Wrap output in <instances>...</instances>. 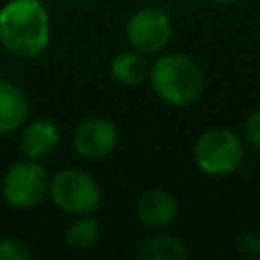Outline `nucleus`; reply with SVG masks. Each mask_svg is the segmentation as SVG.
Returning a JSON list of instances; mask_svg holds the SVG:
<instances>
[{
  "instance_id": "nucleus-1",
  "label": "nucleus",
  "mask_w": 260,
  "mask_h": 260,
  "mask_svg": "<svg viewBox=\"0 0 260 260\" xmlns=\"http://www.w3.org/2000/svg\"><path fill=\"white\" fill-rule=\"evenodd\" d=\"M2 49L18 59H37L51 43V16L41 0H8L0 8Z\"/></svg>"
},
{
  "instance_id": "nucleus-2",
  "label": "nucleus",
  "mask_w": 260,
  "mask_h": 260,
  "mask_svg": "<svg viewBox=\"0 0 260 260\" xmlns=\"http://www.w3.org/2000/svg\"><path fill=\"white\" fill-rule=\"evenodd\" d=\"M148 83L160 102L175 108H187L201 98L205 75L191 55L162 53L150 65Z\"/></svg>"
},
{
  "instance_id": "nucleus-3",
  "label": "nucleus",
  "mask_w": 260,
  "mask_h": 260,
  "mask_svg": "<svg viewBox=\"0 0 260 260\" xmlns=\"http://www.w3.org/2000/svg\"><path fill=\"white\" fill-rule=\"evenodd\" d=\"M246 158V144L230 128H209L201 132L193 144L195 167L209 177H225L236 173Z\"/></svg>"
},
{
  "instance_id": "nucleus-4",
  "label": "nucleus",
  "mask_w": 260,
  "mask_h": 260,
  "mask_svg": "<svg viewBox=\"0 0 260 260\" xmlns=\"http://www.w3.org/2000/svg\"><path fill=\"white\" fill-rule=\"evenodd\" d=\"M47 197L67 215H85L98 211L102 189L89 173L81 169H61L49 179Z\"/></svg>"
},
{
  "instance_id": "nucleus-5",
  "label": "nucleus",
  "mask_w": 260,
  "mask_h": 260,
  "mask_svg": "<svg viewBox=\"0 0 260 260\" xmlns=\"http://www.w3.org/2000/svg\"><path fill=\"white\" fill-rule=\"evenodd\" d=\"M49 179L47 169L39 160L22 158L6 169L0 183L2 199L12 209H32L47 199Z\"/></svg>"
},
{
  "instance_id": "nucleus-6",
  "label": "nucleus",
  "mask_w": 260,
  "mask_h": 260,
  "mask_svg": "<svg viewBox=\"0 0 260 260\" xmlns=\"http://www.w3.org/2000/svg\"><path fill=\"white\" fill-rule=\"evenodd\" d=\"M124 35L132 49L144 55H154L167 49V45L171 43L173 22L162 8L144 6L128 18Z\"/></svg>"
},
{
  "instance_id": "nucleus-7",
  "label": "nucleus",
  "mask_w": 260,
  "mask_h": 260,
  "mask_svg": "<svg viewBox=\"0 0 260 260\" xmlns=\"http://www.w3.org/2000/svg\"><path fill=\"white\" fill-rule=\"evenodd\" d=\"M73 150L81 158H104L112 154L120 142L118 126L104 116H91L77 124L73 130Z\"/></svg>"
},
{
  "instance_id": "nucleus-8",
  "label": "nucleus",
  "mask_w": 260,
  "mask_h": 260,
  "mask_svg": "<svg viewBox=\"0 0 260 260\" xmlns=\"http://www.w3.org/2000/svg\"><path fill=\"white\" fill-rule=\"evenodd\" d=\"M179 211H181V207H179L177 197L165 189H150V191L142 193L136 201L138 221L152 232L173 225L179 217Z\"/></svg>"
},
{
  "instance_id": "nucleus-9",
  "label": "nucleus",
  "mask_w": 260,
  "mask_h": 260,
  "mask_svg": "<svg viewBox=\"0 0 260 260\" xmlns=\"http://www.w3.org/2000/svg\"><path fill=\"white\" fill-rule=\"evenodd\" d=\"M61 134L59 128L53 120L49 118H37L32 122H24L20 126V136H18V146L24 158L41 160L49 156L57 146H59Z\"/></svg>"
},
{
  "instance_id": "nucleus-10",
  "label": "nucleus",
  "mask_w": 260,
  "mask_h": 260,
  "mask_svg": "<svg viewBox=\"0 0 260 260\" xmlns=\"http://www.w3.org/2000/svg\"><path fill=\"white\" fill-rule=\"evenodd\" d=\"M30 102L12 81L0 77V134H12L28 120Z\"/></svg>"
},
{
  "instance_id": "nucleus-11",
  "label": "nucleus",
  "mask_w": 260,
  "mask_h": 260,
  "mask_svg": "<svg viewBox=\"0 0 260 260\" xmlns=\"http://www.w3.org/2000/svg\"><path fill=\"white\" fill-rule=\"evenodd\" d=\"M148 71H150V63L146 61L144 53H140L132 47L116 53L110 59L112 79L126 87H136V85L144 83L148 79Z\"/></svg>"
},
{
  "instance_id": "nucleus-12",
  "label": "nucleus",
  "mask_w": 260,
  "mask_h": 260,
  "mask_svg": "<svg viewBox=\"0 0 260 260\" xmlns=\"http://www.w3.org/2000/svg\"><path fill=\"white\" fill-rule=\"evenodd\" d=\"M189 256L187 244L173 234H154L138 244L136 258L138 260H185Z\"/></svg>"
},
{
  "instance_id": "nucleus-13",
  "label": "nucleus",
  "mask_w": 260,
  "mask_h": 260,
  "mask_svg": "<svg viewBox=\"0 0 260 260\" xmlns=\"http://www.w3.org/2000/svg\"><path fill=\"white\" fill-rule=\"evenodd\" d=\"M102 234L100 219L93 213L85 215H73V221L65 230V246L71 250H89Z\"/></svg>"
},
{
  "instance_id": "nucleus-14",
  "label": "nucleus",
  "mask_w": 260,
  "mask_h": 260,
  "mask_svg": "<svg viewBox=\"0 0 260 260\" xmlns=\"http://www.w3.org/2000/svg\"><path fill=\"white\" fill-rule=\"evenodd\" d=\"M32 250L18 238H0V260H28Z\"/></svg>"
},
{
  "instance_id": "nucleus-15",
  "label": "nucleus",
  "mask_w": 260,
  "mask_h": 260,
  "mask_svg": "<svg viewBox=\"0 0 260 260\" xmlns=\"http://www.w3.org/2000/svg\"><path fill=\"white\" fill-rule=\"evenodd\" d=\"M242 140H244L246 146H250L252 150H258L260 152V110H254L244 120Z\"/></svg>"
},
{
  "instance_id": "nucleus-16",
  "label": "nucleus",
  "mask_w": 260,
  "mask_h": 260,
  "mask_svg": "<svg viewBox=\"0 0 260 260\" xmlns=\"http://www.w3.org/2000/svg\"><path fill=\"white\" fill-rule=\"evenodd\" d=\"M238 252L246 258H258L260 256V236L254 232H244L236 240Z\"/></svg>"
},
{
  "instance_id": "nucleus-17",
  "label": "nucleus",
  "mask_w": 260,
  "mask_h": 260,
  "mask_svg": "<svg viewBox=\"0 0 260 260\" xmlns=\"http://www.w3.org/2000/svg\"><path fill=\"white\" fill-rule=\"evenodd\" d=\"M213 4H219V6H230V4H236L238 0H209Z\"/></svg>"
},
{
  "instance_id": "nucleus-18",
  "label": "nucleus",
  "mask_w": 260,
  "mask_h": 260,
  "mask_svg": "<svg viewBox=\"0 0 260 260\" xmlns=\"http://www.w3.org/2000/svg\"><path fill=\"white\" fill-rule=\"evenodd\" d=\"M0 51H2V43H0Z\"/></svg>"
}]
</instances>
